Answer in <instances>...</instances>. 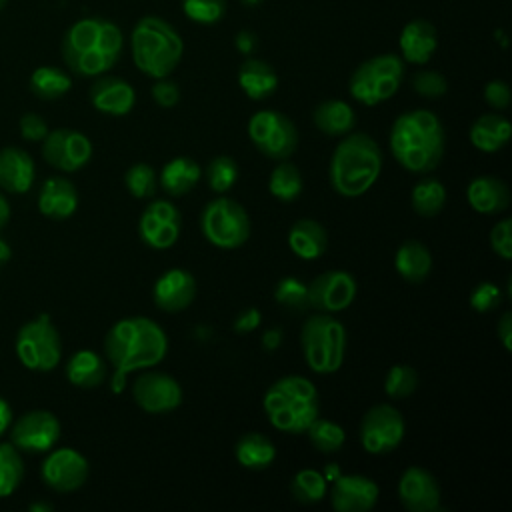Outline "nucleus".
Masks as SVG:
<instances>
[{
	"label": "nucleus",
	"instance_id": "f257e3e1",
	"mask_svg": "<svg viewBox=\"0 0 512 512\" xmlns=\"http://www.w3.org/2000/svg\"><path fill=\"white\" fill-rule=\"evenodd\" d=\"M62 58L70 72L96 78L116 66L124 50V34L118 24L100 16H86L70 24L62 38Z\"/></svg>",
	"mask_w": 512,
	"mask_h": 512
},
{
	"label": "nucleus",
	"instance_id": "f03ea898",
	"mask_svg": "<svg viewBox=\"0 0 512 512\" xmlns=\"http://www.w3.org/2000/svg\"><path fill=\"white\" fill-rule=\"evenodd\" d=\"M390 152L408 172L430 174L442 162L446 150V130L442 120L426 108L406 110L392 122Z\"/></svg>",
	"mask_w": 512,
	"mask_h": 512
},
{
	"label": "nucleus",
	"instance_id": "7ed1b4c3",
	"mask_svg": "<svg viewBox=\"0 0 512 512\" xmlns=\"http://www.w3.org/2000/svg\"><path fill=\"white\" fill-rule=\"evenodd\" d=\"M168 338L164 328L146 316L120 318L104 336V354L118 372L152 368L164 360Z\"/></svg>",
	"mask_w": 512,
	"mask_h": 512
},
{
	"label": "nucleus",
	"instance_id": "20e7f679",
	"mask_svg": "<svg viewBox=\"0 0 512 512\" xmlns=\"http://www.w3.org/2000/svg\"><path fill=\"white\" fill-rule=\"evenodd\" d=\"M382 172L380 144L366 132H348L336 144L328 178L334 192L344 198H358L366 194Z\"/></svg>",
	"mask_w": 512,
	"mask_h": 512
},
{
	"label": "nucleus",
	"instance_id": "39448f33",
	"mask_svg": "<svg viewBox=\"0 0 512 512\" xmlns=\"http://www.w3.org/2000/svg\"><path fill=\"white\" fill-rule=\"evenodd\" d=\"M130 52L136 68L156 80L176 70L184 54V42L168 20L150 14L134 24L130 32Z\"/></svg>",
	"mask_w": 512,
	"mask_h": 512
},
{
	"label": "nucleus",
	"instance_id": "423d86ee",
	"mask_svg": "<svg viewBox=\"0 0 512 512\" xmlns=\"http://www.w3.org/2000/svg\"><path fill=\"white\" fill-rule=\"evenodd\" d=\"M268 422L288 434H304L320 414V394L316 386L298 374L278 378L262 400Z\"/></svg>",
	"mask_w": 512,
	"mask_h": 512
},
{
	"label": "nucleus",
	"instance_id": "0eeeda50",
	"mask_svg": "<svg viewBox=\"0 0 512 512\" xmlns=\"http://www.w3.org/2000/svg\"><path fill=\"white\" fill-rule=\"evenodd\" d=\"M346 328L332 314L316 312L308 316L300 330L302 354L308 368L316 374L340 370L346 354Z\"/></svg>",
	"mask_w": 512,
	"mask_h": 512
},
{
	"label": "nucleus",
	"instance_id": "6e6552de",
	"mask_svg": "<svg viewBox=\"0 0 512 512\" xmlns=\"http://www.w3.org/2000/svg\"><path fill=\"white\" fill-rule=\"evenodd\" d=\"M404 60L400 54H376L356 66L348 80L350 96L364 106H378L390 100L404 78Z\"/></svg>",
	"mask_w": 512,
	"mask_h": 512
},
{
	"label": "nucleus",
	"instance_id": "1a4fd4ad",
	"mask_svg": "<svg viewBox=\"0 0 512 512\" xmlns=\"http://www.w3.org/2000/svg\"><path fill=\"white\" fill-rule=\"evenodd\" d=\"M200 230L216 248L236 250L250 238V218L240 202L218 194L202 208Z\"/></svg>",
	"mask_w": 512,
	"mask_h": 512
},
{
	"label": "nucleus",
	"instance_id": "9d476101",
	"mask_svg": "<svg viewBox=\"0 0 512 512\" xmlns=\"http://www.w3.org/2000/svg\"><path fill=\"white\" fill-rule=\"evenodd\" d=\"M20 364L34 372H50L62 358L60 332L48 314H38L20 326L14 342Z\"/></svg>",
	"mask_w": 512,
	"mask_h": 512
},
{
	"label": "nucleus",
	"instance_id": "9b49d317",
	"mask_svg": "<svg viewBox=\"0 0 512 512\" xmlns=\"http://www.w3.org/2000/svg\"><path fill=\"white\" fill-rule=\"evenodd\" d=\"M248 136L260 154L270 160H286L298 148L294 122L278 110H258L248 120Z\"/></svg>",
	"mask_w": 512,
	"mask_h": 512
},
{
	"label": "nucleus",
	"instance_id": "f8f14e48",
	"mask_svg": "<svg viewBox=\"0 0 512 512\" xmlns=\"http://www.w3.org/2000/svg\"><path fill=\"white\" fill-rule=\"evenodd\" d=\"M404 432L406 424L402 412L396 406L382 402L366 410L360 422L358 438L368 454L380 456L396 450L404 440Z\"/></svg>",
	"mask_w": 512,
	"mask_h": 512
},
{
	"label": "nucleus",
	"instance_id": "ddd939ff",
	"mask_svg": "<svg viewBox=\"0 0 512 512\" xmlns=\"http://www.w3.org/2000/svg\"><path fill=\"white\" fill-rule=\"evenodd\" d=\"M44 160L60 172H76L92 158V142L78 130L56 128L48 130L42 140Z\"/></svg>",
	"mask_w": 512,
	"mask_h": 512
},
{
	"label": "nucleus",
	"instance_id": "4468645a",
	"mask_svg": "<svg viewBox=\"0 0 512 512\" xmlns=\"http://www.w3.org/2000/svg\"><path fill=\"white\" fill-rule=\"evenodd\" d=\"M132 398L148 414H168L182 404V386L166 372L146 370L132 384Z\"/></svg>",
	"mask_w": 512,
	"mask_h": 512
},
{
	"label": "nucleus",
	"instance_id": "2eb2a0df",
	"mask_svg": "<svg viewBox=\"0 0 512 512\" xmlns=\"http://www.w3.org/2000/svg\"><path fill=\"white\" fill-rule=\"evenodd\" d=\"M308 290V308L316 312H342L346 310L356 298V280L346 270H326L318 274L310 284Z\"/></svg>",
	"mask_w": 512,
	"mask_h": 512
},
{
	"label": "nucleus",
	"instance_id": "dca6fc26",
	"mask_svg": "<svg viewBox=\"0 0 512 512\" xmlns=\"http://www.w3.org/2000/svg\"><path fill=\"white\" fill-rule=\"evenodd\" d=\"M182 230L180 210L170 200H154L150 202L138 220V236L140 240L154 248L166 250L172 248Z\"/></svg>",
	"mask_w": 512,
	"mask_h": 512
},
{
	"label": "nucleus",
	"instance_id": "f3484780",
	"mask_svg": "<svg viewBox=\"0 0 512 512\" xmlns=\"http://www.w3.org/2000/svg\"><path fill=\"white\" fill-rule=\"evenodd\" d=\"M60 438V420L50 410H30L22 414L10 432V442L28 454L48 452Z\"/></svg>",
	"mask_w": 512,
	"mask_h": 512
},
{
	"label": "nucleus",
	"instance_id": "a211bd4d",
	"mask_svg": "<svg viewBox=\"0 0 512 512\" xmlns=\"http://www.w3.org/2000/svg\"><path fill=\"white\" fill-rule=\"evenodd\" d=\"M88 460L84 454L70 446L48 450L40 466V476L44 484L56 492H74L88 480Z\"/></svg>",
	"mask_w": 512,
	"mask_h": 512
},
{
	"label": "nucleus",
	"instance_id": "6ab92c4d",
	"mask_svg": "<svg viewBox=\"0 0 512 512\" xmlns=\"http://www.w3.org/2000/svg\"><path fill=\"white\" fill-rule=\"evenodd\" d=\"M398 500L410 512L440 510V484L422 466H408L398 480Z\"/></svg>",
	"mask_w": 512,
	"mask_h": 512
},
{
	"label": "nucleus",
	"instance_id": "aec40b11",
	"mask_svg": "<svg viewBox=\"0 0 512 512\" xmlns=\"http://www.w3.org/2000/svg\"><path fill=\"white\" fill-rule=\"evenodd\" d=\"M380 496L378 484L364 474H338L330 488V506L336 512H368Z\"/></svg>",
	"mask_w": 512,
	"mask_h": 512
},
{
	"label": "nucleus",
	"instance_id": "412c9836",
	"mask_svg": "<svg viewBox=\"0 0 512 512\" xmlns=\"http://www.w3.org/2000/svg\"><path fill=\"white\" fill-rule=\"evenodd\" d=\"M196 298V278L186 268H170L152 288V300L156 308L174 314L186 310Z\"/></svg>",
	"mask_w": 512,
	"mask_h": 512
},
{
	"label": "nucleus",
	"instance_id": "4be33fe9",
	"mask_svg": "<svg viewBox=\"0 0 512 512\" xmlns=\"http://www.w3.org/2000/svg\"><path fill=\"white\" fill-rule=\"evenodd\" d=\"M90 104L108 116H126L136 104V92L130 82L120 76L100 74L90 86Z\"/></svg>",
	"mask_w": 512,
	"mask_h": 512
},
{
	"label": "nucleus",
	"instance_id": "5701e85b",
	"mask_svg": "<svg viewBox=\"0 0 512 512\" xmlns=\"http://www.w3.org/2000/svg\"><path fill=\"white\" fill-rule=\"evenodd\" d=\"M400 58L408 64H426L438 48V32L432 22L424 18H414L404 24L398 36Z\"/></svg>",
	"mask_w": 512,
	"mask_h": 512
},
{
	"label": "nucleus",
	"instance_id": "b1692460",
	"mask_svg": "<svg viewBox=\"0 0 512 512\" xmlns=\"http://www.w3.org/2000/svg\"><path fill=\"white\" fill-rule=\"evenodd\" d=\"M78 208V190L64 176H50L38 192V210L50 220H66Z\"/></svg>",
	"mask_w": 512,
	"mask_h": 512
},
{
	"label": "nucleus",
	"instance_id": "393cba45",
	"mask_svg": "<svg viewBox=\"0 0 512 512\" xmlns=\"http://www.w3.org/2000/svg\"><path fill=\"white\" fill-rule=\"evenodd\" d=\"M36 166L32 156L18 146L0 148V188L10 194H24L32 188Z\"/></svg>",
	"mask_w": 512,
	"mask_h": 512
},
{
	"label": "nucleus",
	"instance_id": "a878e982",
	"mask_svg": "<svg viewBox=\"0 0 512 512\" xmlns=\"http://www.w3.org/2000/svg\"><path fill=\"white\" fill-rule=\"evenodd\" d=\"M466 200L474 212L500 214L510 206V188L498 176L482 174L470 180Z\"/></svg>",
	"mask_w": 512,
	"mask_h": 512
},
{
	"label": "nucleus",
	"instance_id": "bb28decb",
	"mask_svg": "<svg viewBox=\"0 0 512 512\" xmlns=\"http://www.w3.org/2000/svg\"><path fill=\"white\" fill-rule=\"evenodd\" d=\"M238 86L250 100H264L276 92L278 74L266 60L248 56L238 68Z\"/></svg>",
	"mask_w": 512,
	"mask_h": 512
},
{
	"label": "nucleus",
	"instance_id": "cd10ccee",
	"mask_svg": "<svg viewBox=\"0 0 512 512\" xmlns=\"http://www.w3.org/2000/svg\"><path fill=\"white\" fill-rule=\"evenodd\" d=\"M512 134L510 120L498 112L478 116L470 126V142L476 150L492 154L502 150Z\"/></svg>",
	"mask_w": 512,
	"mask_h": 512
},
{
	"label": "nucleus",
	"instance_id": "c85d7f7f",
	"mask_svg": "<svg viewBox=\"0 0 512 512\" xmlns=\"http://www.w3.org/2000/svg\"><path fill=\"white\" fill-rule=\"evenodd\" d=\"M288 246L302 260H316L326 252L328 232L312 218L296 220L288 230Z\"/></svg>",
	"mask_w": 512,
	"mask_h": 512
},
{
	"label": "nucleus",
	"instance_id": "c756f323",
	"mask_svg": "<svg viewBox=\"0 0 512 512\" xmlns=\"http://www.w3.org/2000/svg\"><path fill=\"white\" fill-rule=\"evenodd\" d=\"M200 178L202 168L196 160H192L190 156H176L162 166L158 184L168 196L180 198L188 194L200 182Z\"/></svg>",
	"mask_w": 512,
	"mask_h": 512
},
{
	"label": "nucleus",
	"instance_id": "7c9ffc66",
	"mask_svg": "<svg viewBox=\"0 0 512 512\" xmlns=\"http://www.w3.org/2000/svg\"><path fill=\"white\" fill-rule=\"evenodd\" d=\"M396 272L410 284H420L432 272V254L420 240H404L394 254Z\"/></svg>",
	"mask_w": 512,
	"mask_h": 512
},
{
	"label": "nucleus",
	"instance_id": "2f4dec72",
	"mask_svg": "<svg viewBox=\"0 0 512 512\" xmlns=\"http://www.w3.org/2000/svg\"><path fill=\"white\" fill-rule=\"evenodd\" d=\"M106 362L104 358L90 350H76L66 362V378L78 388H98L106 380Z\"/></svg>",
	"mask_w": 512,
	"mask_h": 512
},
{
	"label": "nucleus",
	"instance_id": "473e14b6",
	"mask_svg": "<svg viewBox=\"0 0 512 512\" xmlns=\"http://www.w3.org/2000/svg\"><path fill=\"white\" fill-rule=\"evenodd\" d=\"M312 122L326 136H346L356 124V114L348 102L330 98L314 108Z\"/></svg>",
	"mask_w": 512,
	"mask_h": 512
},
{
	"label": "nucleus",
	"instance_id": "72a5a7b5",
	"mask_svg": "<svg viewBox=\"0 0 512 512\" xmlns=\"http://www.w3.org/2000/svg\"><path fill=\"white\" fill-rule=\"evenodd\" d=\"M234 456L248 470H266L276 458L274 442L260 432H246L234 446Z\"/></svg>",
	"mask_w": 512,
	"mask_h": 512
},
{
	"label": "nucleus",
	"instance_id": "f704fd0d",
	"mask_svg": "<svg viewBox=\"0 0 512 512\" xmlns=\"http://www.w3.org/2000/svg\"><path fill=\"white\" fill-rule=\"evenodd\" d=\"M446 198H448L446 186L434 176H422L412 186V192H410L412 210L424 218H432L440 214L442 208L446 206Z\"/></svg>",
	"mask_w": 512,
	"mask_h": 512
},
{
	"label": "nucleus",
	"instance_id": "c9c22d12",
	"mask_svg": "<svg viewBox=\"0 0 512 512\" xmlns=\"http://www.w3.org/2000/svg\"><path fill=\"white\" fill-rule=\"evenodd\" d=\"M302 188L304 180L298 166L292 164L288 158L278 160L268 178L270 194L280 202H294L302 194Z\"/></svg>",
	"mask_w": 512,
	"mask_h": 512
},
{
	"label": "nucleus",
	"instance_id": "e433bc0d",
	"mask_svg": "<svg viewBox=\"0 0 512 512\" xmlns=\"http://www.w3.org/2000/svg\"><path fill=\"white\" fill-rule=\"evenodd\" d=\"M72 88L68 72L56 66H38L30 76V90L42 100L62 98Z\"/></svg>",
	"mask_w": 512,
	"mask_h": 512
},
{
	"label": "nucleus",
	"instance_id": "4c0bfd02",
	"mask_svg": "<svg viewBox=\"0 0 512 512\" xmlns=\"http://www.w3.org/2000/svg\"><path fill=\"white\" fill-rule=\"evenodd\" d=\"M308 440L310 444L322 452V454H334L338 450H342L344 442H346V432L340 424H336L334 420L322 418L320 414L310 422V426L306 428Z\"/></svg>",
	"mask_w": 512,
	"mask_h": 512
},
{
	"label": "nucleus",
	"instance_id": "58836bf2",
	"mask_svg": "<svg viewBox=\"0 0 512 512\" xmlns=\"http://www.w3.org/2000/svg\"><path fill=\"white\" fill-rule=\"evenodd\" d=\"M326 478L314 468H302L292 476L290 494L300 504H316L326 496Z\"/></svg>",
	"mask_w": 512,
	"mask_h": 512
},
{
	"label": "nucleus",
	"instance_id": "ea45409f",
	"mask_svg": "<svg viewBox=\"0 0 512 512\" xmlns=\"http://www.w3.org/2000/svg\"><path fill=\"white\" fill-rule=\"evenodd\" d=\"M24 478V462L20 450L10 442L0 444V498L10 496Z\"/></svg>",
	"mask_w": 512,
	"mask_h": 512
},
{
	"label": "nucleus",
	"instance_id": "a19ab883",
	"mask_svg": "<svg viewBox=\"0 0 512 512\" xmlns=\"http://www.w3.org/2000/svg\"><path fill=\"white\" fill-rule=\"evenodd\" d=\"M204 174H206L208 188L214 194H224V192H228L236 184L240 168H238V162L232 156L220 154V156H214L208 162Z\"/></svg>",
	"mask_w": 512,
	"mask_h": 512
},
{
	"label": "nucleus",
	"instance_id": "79ce46f5",
	"mask_svg": "<svg viewBox=\"0 0 512 512\" xmlns=\"http://www.w3.org/2000/svg\"><path fill=\"white\" fill-rule=\"evenodd\" d=\"M418 382L420 378L416 368H412L410 364H394L384 376V392L392 400H402L416 392Z\"/></svg>",
	"mask_w": 512,
	"mask_h": 512
},
{
	"label": "nucleus",
	"instance_id": "37998d69",
	"mask_svg": "<svg viewBox=\"0 0 512 512\" xmlns=\"http://www.w3.org/2000/svg\"><path fill=\"white\" fill-rule=\"evenodd\" d=\"M124 186L138 200L152 198L156 194V190H158V174H156V170L150 164L136 162V164H132L126 170Z\"/></svg>",
	"mask_w": 512,
	"mask_h": 512
},
{
	"label": "nucleus",
	"instance_id": "c03bdc74",
	"mask_svg": "<svg viewBox=\"0 0 512 512\" xmlns=\"http://www.w3.org/2000/svg\"><path fill=\"white\" fill-rule=\"evenodd\" d=\"M184 16L200 26H214L226 16V0H180Z\"/></svg>",
	"mask_w": 512,
	"mask_h": 512
},
{
	"label": "nucleus",
	"instance_id": "a18cd8bd",
	"mask_svg": "<svg viewBox=\"0 0 512 512\" xmlns=\"http://www.w3.org/2000/svg\"><path fill=\"white\" fill-rule=\"evenodd\" d=\"M274 300L290 310V312H304L308 310V290L300 278L286 276L274 288Z\"/></svg>",
	"mask_w": 512,
	"mask_h": 512
},
{
	"label": "nucleus",
	"instance_id": "49530a36",
	"mask_svg": "<svg viewBox=\"0 0 512 512\" xmlns=\"http://www.w3.org/2000/svg\"><path fill=\"white\" fill-rule=\"evenodd\" d=\"M410 84L412 90L426 100H438L448 92V80L438 70H418L412 76Z\"/></svg>",
	"mask_w": 512,
	"mask_h": 512
},
{
	"label": "nucleus",
	"instance_id": "de8ad7c7",
	"mask_svg": "<svg viewBox=\"0 0 512 512\" xmlns=\"http://www.w3.org/2000/svg\"><path fill=\"white\" fill-rule=\"evenodd\" d=\"M500 304H502V290L494 282H488V280L478 282L470 292V306L480 314L492 312Z\"/></svg>",
	"mask_w": 512,
	"mask_h": 512
},
{
	"label": "nucleus",
	"instance_id": "09e8293b",
	"mask_svg": "<svg viewBox=\"0 0 512 512\" xmlns=\"http://www.w3.org/2000/svg\"><path fill=\"white\" fill-rule=\"evenodd\" d=\"M490 248L502 258L510 260L512 258V220L502 218L496 222L490 230Z\"/></svg>",
	"mask_w": 512,
	"mask_h": 512
},
{
	"label": "nucleus",
	"instance_id": "8fccbe9b",
	"mask_svg": "<svg viewBox=\"0 0 512 512\" xmlns=\"http://www.w3.org/2000/svg\"><path fill=\"white\" fill-rule=\"evenodd\" d=\"M150 94H152V100L160 106V108H172L178 104L180 100V88L174 80H170L168 76L166 78H156V82L152 84L150 88Z\"/></svg>",
	"mask_w": 512,
	"mask_h": 512
},
{
	"label": "nucleus",
	"instance_id": "3c124183",
	"mask_svg": "<svg viewBox=\"0 0 512 512\" xmlns=\"http://www.w3.org/2000/svg\"><path fill=\"white\" fill-rule=\"evenodd\" d=\"M20 136L30 142H40L48 134L46 120L36 112H26L20 116Z\"/></svg>",
	"mask_w": 512,
	"mask_h": 512
},
{
	"label": "nucleus",
	"instance_id": "603ef678",
	"mask_svg": "<svg viewBox=\"0 0 512 512\" xmlns=\"http://www.w3.org/2000/svg\"><path fill=\"white\" fill-rule=\"evenodd\" d=\"M484 100L492 110H506L512 100L510 86L504 80H490L484 86Z\"/></svg>",
	"mask_w": 512,
	"mask_h": 512
},
{
	"label": "nucleus",
	"instance_id": "864d4df0",
	"mask_svg": "<svg viewBox=\"0 0 512 512\" xmlns=\"http://www.w3.org/2000/svg\"><path fill=\"white\" fill-rule=\"evenodd\" d=\"M260 322H262L260 310L258 308H246L234 318L232 328H234L236 334H250L260 326Z\"/></svg>",
	"mask_w": 512,
	"mask_h": 512
},
{
	"label": "nucleus",
	"instance_id": "5fc2aeb1",
	"mask_svg": "<svg viewBox=\"0 0 512 512\" xmlns=\"http://www.w3.org/2000/svg\"><path fill=\"white\" fill-rule=\"evenodd\" d=\"M256 46H258V36H256L254 32H250V30H240V32H236V36H234V48H236L240 54L252 56V52L256 50Z\"/></svg>",
	"mask_w": 512,
	"mask_h": 512
},
{
	"label": "nucleus",
	"instance_id": "6e6d98bb",
	"mask_svg": "<svg viewBox=\"0 0 512 512\" xmlns=\"http://www.w3.org/2000/svg\"><path fill=\"white\" fill-rule=\"evenodd\" d=\"M496 334L506 352L512 350V312H504L496 324Z\"/></svg>",
	"mask_w": 512,
	"mask_h": 512
},
{
	"label": "nucleus",
	"instance_id": "4d7b16f0",
	"mask_svg": "<svg viewBox=\"0 0 512 512\" xmlns=\"http://www.w3.org/2000/svg\"><path fill=\"white\" fill-rule=\"evenodd\" d=\"M280 344H282V330H280V328H270V330H266V332L262 334V346H264V350L274 352V350L280 348Z\"/></svg>",
	"mask_w": 512,
	"mask_h": 512
},
{
	"label": "nucleus",
	"instance_id": "13d9d810",
	"mask_svg": "<svg viewBox=\"0 0 512 512\" xmlns=\"http://www.w3.org/2000/svg\"><path fill=\"white\" fill-rule=\"evenodd\" d=\"M10 424H12V408H10L8 400L0 396V436L8 430Z\"/></svg>",
	"mask_w": 512,
	"mask_h": 512
},
{
	"label": "nucleus",
	"instance_id": "bf43d9fd",
	"mask_svg": "<svg viewBox=\"0 0 512 512\" xmlns=\"http://www.w3.org/2000/svg\"><path fill=\"white\" fill-rule=\"evenodd\" d=\"M10 220V202L4 196V192H0V230L8 224Z\"/></svg>",
	"mask_w": 512,
	"mask_h": 512
},
{
	"label": "nucleus",
	"instance_id": "052dcab7",
	"mask_svg": "<svg viewBox=\"0 0 512 512\" xmlns=\"http://www.w3.org/2000/svg\"><path fill=\"white\" fill-rule=\"evenodd\" d=\"M126 376H128V374L114 370V380H112V382H114V384H112V390H114V392H120V390L124 388V380H126Z\"/></svg>",
	"mask_w": 512,
	"mask_h": 512
},
{
	"label": "nucleus",
	"instance_id": "680f3d73",
	"mask_svg": "<svg viewBox=\"0 0 512 512\" xmlns=\"http://www.w3.org/2000/svg\"><path fill=\"white\" fill-rule=\"evenodd\" d=\"M8 258H10V246L4 240H0V260H8Z\"/></svg>",
	"mask_w": 512,
	"mask_h": 512
},
{
	"label": "nucleus",
	"instance_id": "e2e57ef3",
	"mask_svg": "<svg viewBox=\"0 0 512 512\" xmlns=\"http://www.w3.org/2000/svg\"><path fill=\"white\" fill-rule=\"evenodd\" d=\"M30 510H32V512H36V510H52V506H50V504H32Z\"/></svg>",
	"mask_w": 512,
	"mask_h": 512
},
{
	"label": "nucleus",
	"instance_id": "0e129e2a",
	"mask_svg": "<svg viewBox=\"0 0 512 512\" xmlns=\"http://www.w3.org/2000/svg\"><path fill=\"white\" fill-rule=\"evenodd\" d=\"M244 6H248V8H254V6H258V4H262V0H240Z\"/></svg>",
	"mask_w": 512,
	"mask_h": 512
},
{
	"label": "nucleus",
	"instance_id": "69168bd1",
	"mask_svg": "<svg viewBox=\"0 0 512 512\" xmlns=\"http://www.w3.org/2000/svg\"><path fill=\"white\" fill-rule=\"evenodd\" d=\"M6 2H8V0H0V10L6 6Z\"/></svg>",
	"mask_w": 512,
	"mask_h": 512
}]
</instances>
